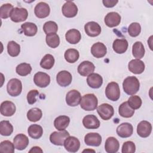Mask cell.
I'll list each match as a JSON object with an SVG mask.
<instances>
[{"label": "cell", "instance_id": "1", "mask_svg": "<svg viewBox=\"0 0 153 153\" xmlns=\"http://www.w3.org/2000/svg\"><path fill=\"white\" fill-rule=\"evenodd\" d=\"M140 82L139 79L133 76H127L123 82V88L124 92L128 95L136 94L139 90Z\"/></svg>", "mask_w": 153, "mask_h": 153}, {"label": "cell", "instance_id": "2", "mask_svg": "<svg viewBox=\"0 0 153 153\" xmlns=\"http://www.w3.org/2000/svg\"><path fill=\"white\" fill-rule=\"evenodd\" d=\"M98 100L97 97L92 93L86 94L82 96L80 102V106L85 111H94L97 108Z\"/></svg>", "mask_w": 153, "mask_h": 153}, {"label": "cell", "instance_id": "3", "mask_svg": "<svg viewBox=\"0 0 153 153\" xmlns=\"http://www.w3.org/2000/svg\"><path fill=\"white\" fill-rule=\"evenodd\" d=\"M105 94L110 100H118L120 97V90L118 84L115 82H109L106 87Z\"/></svg>", "mask_w": 153, "mask_h": 153}, {"label": "cell", "instance_id": "4", "mask_svg": "<svg viewBox=\"0 0 153 153\" xmlns=\"http://www.w3.org/2000/svg\"><path fill=\"white\" fill-rule=\"evenodd\" d=\"M7 90L11 96L16 97L20 95L22 91V84L17 78H12L7 83Z\"/></svg>", "mask_w": 153, "mask_h": 153}, {"label": "cell", "instance_id": "5", "mask_svg": "<svg viewBox=\"0 0 153 153\" xmlns=\"http://www.w3.org/2000/svg\"><path fill=\"white\" fill-rule=\"evenodd\" d=\"M97 112L102 120H108L114 115V109L111 105L102 103L97 107Z\"/></svg>", "mask_w": 153, "mask_h": 153}, {"label": "cell", "instance_id": "6", "mask_svg": "<svg viewBox=\"0 0 153 153\" xmlns=\"http://www.w3.org/2000/svg\"><path fill=\"white\" fill-rule=\"evenodd\" d=\"M27 16L28 12L26 8L15 7L11 13L10 19L15 23H19L25 21Z\"/></svg>", "mask_w": 153, "mask_h": 153}, {"label": "cell", "instance_id": "7", "mask_svg": "<svg viewBox=\"0 0 153 153\" xmlns=\"http://www.w3.org/2000/svg\"><path fill=\"white\" fill-rule=\"evenodd\" d=\"M68 136H69V133L65 130L60 131H53L50 136V140L55 145L62 146Z\"/></svg>", "mask_w": 153, "mask_h": 153}, {"label": "cell", "instance_id": "8", "mask_svg": "<svg viewBox=\"0 0 153 153\" xmlns=\"http://www.w3.org/2000/svg\"><path fill=\"white\" fill-rule=\"evenodd\" d=\"M62 11L63 16L66 17H74L78 13V7L74 2L68 1L63 4Z\"/></svg>", "mask_w": 153, "mask_h": 153}, {"label": "cell", "instance_id": "9", "mask_svg": "<svg viewBox=\"0 0 153 153\" xmlns=\"http://www.w3.org/2000/svg\"><path fill=\"white\" fill-rule=\"evenodd\" d=\"M33 81L38 87L45 88L50 84V77L45 72H38L35 74L33 76Z\"/></svg>", "mask_w": 153, "mask_h": 153}, {"label": "cell", "instance_id": "10", "mask_svg": "<svg viewBox=\"0 0 153 153\" xmlns=\"http://www.w3.org/2000/svg\"><path fill=\"white\" fill-rule=\"evenodd\" d=\"M81 100V96L80 93L76 90H72L69 91L66 96V102L70 106H78Z\"/></svg>", "mask_w": 153, "mask_h": 153}, {"label": "cell", "instance_id": "11", "mask_svg": "<svg viewBox=\"0 0 153 153\" xmlns=\"http://www.w3.org/2000/svg\"><path fill=\"white\" fill-rule=\"evenodd\" d=\"M66 150L70 152H76L80 148V142L74 136H68L63 144Z\"/></svg>", "mask_w": 153, "mask_h": 153}, {"label": "cell", "instance_id": "12", "mask_svg": "<svg viewBox=\"0 0 153 153\" xmlns=\"http://www.w3.org/2000/svg\"><path fill=\"white\" fill-rule=\"evenodd\" d=\"M34 13L37 17L44 19L50 14V8L48 4L44 2H40L36 5L34 8Z\"/></svg>", "mask_w": 153, "mask_h": 153}, {"label": "cell", "instance_id": "13", "mask_svg": "<svg viewBox=\"0 0 153 153\" xmlns=\"http://www.w3.org/2000/svg\"><path fill=\"white\" fill-rule=\"evenodd\" d=\"M133 132V126L128 123H123L117 128V134L122 138H127L131 136Z\"/></svg>", "mask_w": 153, "mask_h": 153}, {"label": "cell", "instance_id": "14", "mask_svg": "<svg viewBox=\"0 0 153 153\" xmlns=\"http://www.w3.org/2000/svg\"><path fill=\"white\" fill-rule=\"evenodd\" d=\"M84 30L86 34L91 37H95L101 33L100 26L95 22H89L84 25Z\"/></svg>", "mask_w": 153, "mask_h": 153}, {"label": "cell", "instance_id": "15", "mask_svg": "<svg viewBox=\"0 0 153 153\" xmlns=\"http://www.w3.org/2000/svg\"><path fill=\"white\" fill-rule=\"evenodd\" d=\"M72 79V75L67 71H60L56 76L57 82L61 87L68 86L71 84Z\"/></svg>", "mask_w": 153, "mask_h": 153}, {"label": "cell", "instance_id": "16", "mask_svg": "<svg viewBox=\"0 0 153 153\" xmlns=\"http://www.w3.org/2000/svg\"><path fill=\"white\" fill-rule=\"evenodd\" d=\"M95 69L94 64L90 61H83L78 66V72L83 76H88L93 73Z\"/></svg>", "mask_w": 153, "mask_h": 153}, {"label": "cell", "instance_id": "17", "mask_svg": "<svg viewBox=\"0 0 153 153\" xmlns=\"http://www.w3.org/2000/svg\"><path fill=\"white\" fill-rule=\"evenodd\" d=\"M152 131L151 124L147 121H140L137 126V133L141 137H148Z\"/></svg>", "mask_w": 153, "mask_h": 153}, {"label": "cell", "instance_id": "18", "mask_svg": "<svg viewBox=\"0 0 153 153\" xmlns=\"http://www.w3.org/2000/svg\"><path fill=\"white\" fill-rule=\"evenodd\" d=\"M82 124L87 129H96L100 126V121L96 116L87 115L82 120Z\"/></svg>", "mask_w": 153, "mask_h": 153}, {"label": "cell", "instance_id": "19", "mask_svg": "<svg viewBox=\"0 0 153 153\" xmlns=\"http://www.w3.org/2000/svg\"><path fill=\"white\" fill-rule=\"evenodd\" d=\"M121 16L117 12H110L105 17V25L109 27H116L121 22Z\"/></svg>", "mask_w": 153, "mask_h": 153}, {"label": "cell", "instance_id": "20", "mask_svg": "<svg viewBox=\"0 0 153 153\" xmlns=\"http://www.w3.org/2000/svg\"><path fill=\"white\" fill-rule=\"evenodd\" d=\"M16 108L14 103L11 101L6 100L1 104V114L5 117H11L16 112Z\"/></svg>", "mask_w": 153, "mask_h": 153}, {"label": "cell", "instance_id": "21", "mask_svg": "<svg viewBox=\"0 0 153 153\" xmlns=\"http://www.w3.org/2000/svg\"><path fill=\"white\" fill-rule=\"evenodd\" d=\"M128 68L134 74H140L145 70V63L140 59H133L128 63Z\"/></svg>", "mask_w": 153, "mask_h": 153}, {"label": "cell", "instance_id": "22", "mask_svg": "<svg viewBox=\"0 0 153 153\" xmlns=\"http://www.w3.org/2000/svg\"><path fill=\"white\" fill-rule=\"evenodd\" d=\"M102 136L98 133H89L84 137L86 145L92 146H99L102 143Z\"/></svg>", "mask_w": 153, "mask_h": 153}, {"label": "cell", "instance_id": "23", "mask_svg": "<svg viewBox=\"0 0 153 153\" xmlns=\"http://www.w3.org/2000/svg\"><path fill=\"white\" fill-rule=\"evenodd\" d=\"M13 143L15 148L17 150L22 151L29 144V139L25 134L20 133L14 137L13 139Z\"/></svg>", "mask_w": 153, "mask_h": 153}, {"label": "cell", "instance_id": "24", "mask_svg": "<svg viewBox=\"0 0 153 153\" xmlns=\"http://www.w3.org/2000/svg\"><path fill=\"white\" fill-rule=\"evenodd\" d=\"M107 49L104 44L100 42H97L94 44L91 48V53L96 58H102L106 54Z\"/></svg>", "mask_w": 153, "mask_h": 153}, {"label": "cell", "instance_id": "25", "mask_svg": "<svg viewBox=\"0 0 153 153\" xmlns=\"http://www.w3.org/2000/svg\"><path fill=\"white\" fill-rule=\"evenodd\" d=\"M87 82L91 88H99L103 84V78L99 74L92 73L87 76Z\"/></svg>", "mask_w": 153, "mask_h": 153}, {"label": "cell", "instance_id": "26", "mask_svg": "<svg viewBox=\"0 0 153 153\" xmlns=\"http://www.w3.org/2000/svg\"><path fill=\"white\" fill-rule=\"evenodd\" d=\"M120 148L118 140L114 137H109L105 141V149L108 153H115Z\"/></svg>", "mask_w": 153, "mask_h": 153}, {"label": "cell", "instance_id": "27", "mask_svg": "<svg viewBox=\"0 0 153 153\" xmlns=\"http://www.w3.org/2000/svg\"><path fill=\"white\" fill-rule=\"evenodd\" d=\"M128 44L126 39H116L112 44L114 51L118 54L125 53L128 48Z\"/></svg>", "mask_w": 153, "mask_h": 153}, {"label": "cell", "instance_id": "28", "mask_svg": "<svg viewBox=\"0 0 153 153\" xmlns=\"http://www.w3.org/2000/svg\"><path fill=\"white\" fill-rule=\"evenodd\" d=\"M66 40L71 44H75L79 42L81 38L80 32L75 29H72L67 31L65 34Z\"/></svg>", "mask_w": 153, "mask_h": 153}, {"label": "cell", "instance_id": "29", "mask_svg": "<svg viewBox=\"0 0 153 153\" xmlns=\"http://www.w3.org/2000/svg\"><path fill=\"white\" fill-rule=\"evenodd\" d=\"M70 123V118L66 115H60L56 118L54 121V126L55 128L59 131L65 130L69 126Z\"/></svg>", "mask_w": 153, "mask_h": 153}, {"label": "cell", "instance_id": "30", "mask_svg": "<svg viewBox=\"0 0 153 153\" xmlns=\"http://www.w3.org/2000/svg\"><path fill=\"white\" fill-rule=\"evenodd\" d=\"M21 28L26 36H33L36 35L38 31L36 25L31 22H26L22 25Z\"/></svg>", "mask_w": 153, "mask_h": 153}, {"label": "cell", "instance_id": "31", "mask_svg": "<svg viewBox=\"0 0 153 153\" xmlns=\"http://www.w3.org/2000/svg\"><path fill=\"white\" fill-rule=\"evenodd\" d=\"M118 112L122 117L130 118L134 115V110L129 106L127 102H124L120 105Z\"/></svg>", "mask_w": 153, "mask_h": 153}, {"label": "cell", "instance_id": "32", "mask_svg": "<svg viewBox=\"0 0 153 153\" xmlns=\"http://www.w3.org/2000/svg\"><path fill=\"white\" fill-rule=\"evenodd\" d=\"M145 48L140 41H137L134 43L132 47V54L134 57L137 59H140L145 55Z\"/></svg>", "mask_w": 153, "mask_h": 153}, {"label": "cell", "instance_id": "33", "mask_svg": "<svg viewBox=\"0 0 153 153\" xmlns=\"http://www.w3.org/2000/svg\"><path fill=\"white\" fill-rule=\"evenodd\" d=\"M29 136L35 139H39L43 134V129L42 127L38 124H32L27 129Z\"/></svg>", "mask_w": 153, "mask_h": 153}, {"label": "cell", "instance_id": "34", "mask_svg": "<svg viewBox=\"0 0 153 153\" xmlns=\"http://www.w3.org/2000/svg\"><path fill=\"white\" fill-rule=\"evenodd\" d=\"M79 54L77 50L74 48H69L66 50L64 57L65 60L70 63H74L76 62L79 59Z\"/></svg>", "mask_w": 153, "mask_h": 153}, {"label": "cell", "instance_id": "35", "mask_svg": "<svg viewBox=\"0 0 153 153\" xmlns=\"http://www.w3.org/2000/svg\"><path fill=\"white\" fill-rule=\"evenodd\" d=\"M42 115V111L37 108H33L29 109L27 113V118L31 122L39 121Z\"/></svg>", "mask_w": 153, "mask_h": 153}, {"label": "cell", "instance_id": "36", "mask_svg": "<svg viewBox=\"0 0 153 153\" xmlns=\"http://www.w3.org/2000/svg\"><path fill=\"white\" fill-rule=\"evenodd\" d=\"M13 127L8 121L4 120L0 122V133L2 136H8L12 134Z\"/></svg>", "mask_w": 153, "mask_h": 153}, {"label": "cell", "instance_id": "37", "mask_svg": "<svg viewBox=\"0 0 153 153\" xmlns=\"http://www.w3.org/2000/svg\"><path fill=\"white\" fill-rule=\"evenodd\" d=\"M54 58L50 54H45L40 62V66L41 68L45 69H50L54 65Z\"/></svg>", "mask_w": 153, "mask_h": 153}, {"label": "cell", "instance_id": "38", "mask_svg": "<svg viewBox=\"0 0 153 153\" xmlns=\"http://www.w3.org/2000/svg\"><path fill=\"white\" fill-rule=\"evenodd\" d=\"M47 44L52 48H55L59 45L60 38L57 33H50L46 35Z\"/></svg>", "mask_w": 153, "mask_h": 153}, {"label": "cell", "instance_id": "39", "mask_svg": "<svg viewBox=\"0 0 153 153\" xmlns=\"http://www.w3.org/2000/svg\"><path fill=\"white\" fill-rule=\"evenodd\" d=\"M7 51L11 57L17 56L20 52V46L14 41H9L7 44Z\"/></svg>", "mask_w": 153, "mask_h": 153}, {"label": "cell", "instance_id": "40", "mask_svg": "<svg viewBox=\"0 0 153 153\" xmlns=\"http://www.w3.org/2000/svg\"><path fill=\"white\" fill-rule=\"evenodd\" d=\"M16 73L20 76H26L32 71V67L30 64L22 63L18 65L16 68Z\"/></svg>", "mask_w": 153, "mask_h": 153}, {"label": "cell", "instance_id": "41", "mask_svg": "<svg viewBox=\"0 0 153 153\" xmlns=\"http://www.w3.org/2000/svg\"><path fill=\"white\" fill-rule=\"evenodd\" d=\"M14 9L13 5L11 4H4L0 7V16L2 19H7L10 17L11 13Z\"/></svg>", "mask_w": 153, "mask_h": 153}, {"label": "cell", "instance_id": "42", "mask_svg": "<svg viewBox=\"0 0 153 153\" xmlns=\"http://www.w3.org/2000/svg\"><path fill=\"white\" fill-rule=\"evenodd\" d=\"M43 30L46 35L56 33L58 30V26L57 23L53 21H48L44 23Z\"/></svg>", "mask_w": 153, "mask_h": 153}, {"label": "cell", "instance_id": "43", "mask_svg": "<svg viewBox=\"0 0 153 153\" xmlns=\"http://www.w3.org/2000/svg\"><path fill=\"white\" fill-rule=\"evenodd\" d=\"M14 145L9 140H4L0 143V152L5 153H14Z\"/></svg>", "mask_w": 153, "mask_h": 153}, {"label": "cell", "instance_id": "44", "mask_svg": "<svg viewBox=\"0 0 153 153\" xmlns=\"http://www.w3.org/2000/svg\"><path fill=\"white\" fill-rule=\"evenodd\" d=\"M141 32V26L139 23H131L128 27V33L132 37L137 36Z\"/></svg>", "mask_w": 153, "mask_h": 153}, {"label": "cell", "instance_id": "45", "mask_svg": "<svg viewBox=\"0 0 153 153\" xmlns=\"http://www.w3.org/2000/svg\"><path fill=\"white\" fill-rule=\"evenodd\" d=\"M127 103L129 106L134 110L139 109L141 106L142 102L139 96H131L128 98Z\"/></svg>", "mask_w": 153, "mask_h": 153}, {"label": "cell", "instance_id": "46", "mask_svg": "<svg viewBox=\"0 0 153 153\" xmlns=\"http://www.w3.org/2000/svg\"><path fill=\"white\" fill-rule=\"evenodd\" d=\"M136 151V146L132 141L125 142L123 146L121 152L123 153H134Z\"/></svg>", "mask_w": 153, "mask_h": 153}, {"label": "cell", "instance_id": "47", "mask_svg": "<svg viewBox=\"0 0 153 153\" xmlns=\"http://www.w3.org/2000/svg\"><path fill=\"white\" fill-rule=\"evenodd\" d=\"M39 95V92L36 90H31L27 94V100L29 104L32 105L36 102V96Z\"/></svg>", "mask_w": 153, "mask_h": 153}, {"label": "cell", "instance_id": "48", "mask_svg": "<svg viewBox=\"0 0 153 153\" xmlns=\"http://www.w3.org/2000/svg\"><path fill=\"white\" fill-rule=\"evenodd\" d=\"M102 2L105 7L107 8H112L114 7L118 2V0H103Z\"/></svg>", "mask_w": 153, "mask_h": 153}, {"label": "cell", "instance_id": "49", "mask_svg": "<svg viewBox=\"0 0 153 153\" xmlns=\"http://www.w3.org/2000/svg\"><path fill=\"white\" fill-rule=\"evenodd\" d=\"M42 150L39 146H33L29 151V152H42Z\"/></svg>", "mask_w": 153, "mask_h": 153}]
</instances>
